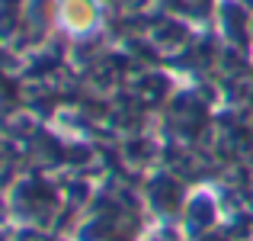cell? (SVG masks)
Segmentation results:
<instances>
[{
    "label": "cell",
    "instance_id": "cell-1",
    "mask_svg": "<svg viewBox=\"0 0 253 241\" xmlns=\"http://www.w3.org/2000/svg\"><path fill=\"white\" fill-rule=\"evenodd\" d=\"M48 19L61 39L90 42L106 29V3L103 0H51Z\"/></svg>",
    "mask_w": 253,
    "mask_h": 241
}]
</instances>
